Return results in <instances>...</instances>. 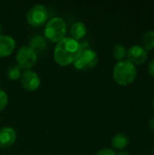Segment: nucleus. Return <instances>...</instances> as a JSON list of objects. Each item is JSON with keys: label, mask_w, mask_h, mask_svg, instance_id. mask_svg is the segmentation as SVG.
<instances>
[{"label": "nucleus", "mask_w": 154, "mask_h": 155, "mask_svg": "<svg viewBox=\"0 0 154 155\" xmlns=\"http://www.w3.org/2000/svg\"><path fill=\"white\" fill-rule=\"evenodd\" d=\"M98 63V54L92 48L82 50L81 54L74 61V65L78 70H88L94 67Z\"/></svg>", "instance_id": "4"}, {"label": "nucleus", "mask_w": 154, "mask_h": 155, "mask_svg": "<svg viewBox=\"0 0 154 155\" xmlns=\"http://www.w3.org/2000/svg\"><path fill=\"white\" fill-rule=\"evenodd\" d=\"M48 16V12L44 5L36 4L33 5L27 12L26 19L29 25L33 26H40L44 25Z\"/></svg>", "instance_id": "6"}, {"label": "nucleus", "mask_w": 154, "mask_h": 155, "mask_svg": "<svg viewBox=\"0 0 154 155\" xmlns=\"http://www.w3.org/2000/svg\"><path fill=\"white\" fill-rule=\"evenodd\" d=\"M20 82L23 87L28 91L36 90L41 84V80L38 74L31 69L25 70V72L22 73L20 77Z\"/></svg>", "instance_id": "7"}, {"label": "nucleus", "mask_w": 154, "mask_h": 155, "mask_svg": "<svg viewBox=\"0 0 154 155\" xmlns=\"http://www.w3.org/2000/svg\"><path fill=\"white\" fill-rule=\"evenodd\" d=\"M127 54V50L122 44H117L113 48V56L117 61H123Z\"/></svg>", "instance_id": "14"}, {"label": "nucleus", "mask_w": 154, "mask_h": 155, "mask_svg": "<svg viewBox=\"0 0 154 155\" xmlns=\"http://www.w3.org/2000/svg\"><path fill=\"white\" fill-rule=\"evenodd\" d=\"M128 143H129L128 137L123 134H117L112 139L113 147H114L115 149H118V150L124 149L127 146Z\"/></svg>", "instance_id": "13"}, {"label": "nucleus", "mask_w": 154, "mask_h": 155, "mask_svg": "<svg viewBox=\"0 0 154 155\" xmlns=\"http://www.w3.org/2000/svg\"><path fill=\"white\" fill-rule=\"evenodd\" d=\"M152 105H153V108H154V100H153V104H152Z\"/></svg>", "instance_id": "24"}, {"label": "nucleus", "mask_w": 154, "mask_h": 155, "mask_svg": "<svg viewBox=\"0 0 154 155\" xmlns=\"http://www.w3.org/2000/svg\"><path fill=\"white\" fill-rule=\"evenodd\" d=\"M29 47H31L36 54L42 53L47 48V42L41 35H34L29 39Z\"/></svg>", "instance_id": "11"}, {"label": "nucleus", "mask_w": 154, "mask_h": 155, "mask_svg": "<svg viewBox=\"0 0 154 155\" xmlns=\"http://www.w3.org/2000/svg\"><path fill=\"white\" fill-rule=\"evenodd\" d=\"M15 48V40L8 35H0V57L11 54Z\"/></svg>", "instance_id": "10"}, {"label": "nucleus", "mask_w": 154, "mask_h": 155, "mask_svg": "<svg viewBox=\"0 0 154 155\" xmlns=\"http://www.w3.org/2000/svg\"><path fill=\"white\" fill-rule=\"evenodd\" d=\"M149 127H150V129L154 132V117H152L150 121H149Z\"/></svg>", "instance_id": "21"}, {"label": "nucleus", "mask_w": 154, "mask_h": 155, "mask_svg": "<svg viewBox=\"0 0 154 155\" xmlns=\"http://www.w3.org/2000/svg\"><path fill=\"white\" fill-rule=\"evenodd\" d=\"M8 103V95L7 94L0 89V111H2L7 104Z\"/></svg>", "instance_id": "17"}, {"label": "nucleus", "mask_w": 154, "mask_h": 155, "mask_svg": "<svg viewBox=\"0 0 154 155\" xmlns=\"http://www.w3.org/2000/svg\"><path fill=\"white\" fill-rule=\"evenodd\" d=\"M79 44H80V46H81L82 50L89 48V42L87 40H81V42H79Z\"/></svg>", "instance_id": "19"}, {"label": "nucleus", "mask_w": 154, "mask_h": 155, "mask_svg": "<svg viewBox=\"0 0 154 155\" xmlns=\"http://www.w3.org/2000/svg\"><path fill=\"white\" fill-rule=\"evenodd\" d=\"M16 140V133L14 128L5 126L0 129V146L3 148L11 147Z\"/></svg>", "instance_id": "9"}, {"label": "nucleus", "mask_w": 154, "mask_h": 155, "mask_svg": "<svg viewBox=\"0 0 154 155\" xmlns=\"http://www.w3.org/2000/svg\"><path fill=\"white\" fill-rule=\"evenodd\" d=\"M148 70H149V73L154 76V60H152L151 63H150V64H149V66H148Z\"/></svg>", "instance_id": "20"}, {"label": "nucleus", "mask_w": 154, "mask_h": 155, "mask_svg": "<svg viewBox=\"0 0 154 155\" xmlns=\"http://www.w3.org/2000/svg\"><path fill=\"white\" fill-rule=\"evenodd\" d=\"M17 65L21 68L29 70L37 61V54L28 45L22 46L18 49L15 54Z\"/></svg>", "instance_id": "5"}, {"label": "nucleus", "mask_w": 154, "mask_h": 155, "mask_svg": "<svg viewBox=\"0 0 154 155\" xmlns=\"http://www.w3.org/2000/svg\"><path fill=\"white\" fill-rule=\"evenodd\" d=\"M21 67L18 66L17 64L15 65H11L8 69H7V76L9 79L11 80H17L21 77L22 74V71H21Z\"/></svg>", "instance_id": "16"}, {"label": "nucleus", "mask_w": 154, "mask_h": 155, "mask_svg": "<svg viewBox=\"0 0 154 155\" xmlns=\"http://www.w3.org/2000/svg\"><path fill=\"white\" fill-rule=\"evenodd\" d=\"M113 75L117 84L126 86L134 82L137 76V68L128 60H123L114 65Z\"/></svg>", "instance_id": "2"}, {"label": "nucleus", "mask_w": 154, "mask_h": 155, "mask_svg": "<svg viewBox=\"0 0 154 155\" xmlns=\"http://www.w3.org/2000/svg\"><path fill=\"white\" fill-rule=\"evenodd\" d=\"M95 155H116V153L111 149L104 148V149H102V150L98 151Z\"/></svg>", "instance_id": "18"}, {"label": "nucleus", "mask_w": 154, "mask_h": 155, "mask_svg": "<svg viewBox=\"0 0 154 155\" xmlns=\"http://www.w3.org/2000/svg\"><path fill=\"white\" fill-rule=\"evenodd\" d=\"M128 61L134 65L142 64L146 62L148 58L147 51L141 45H133L127 51Z\"/></svg>", "instance_id": "8"}, {"label": "nucleus", "mask_w": 154, "mask_h": 155, "mask_svg": "<svg viewBox=\"0 0 154 155\" xmlns=\"http://www.w3.org/2000/svg\"><path fill=\"white\" fill-rule=\"evenodd\" d=\"M1 33H2V25L0 24V35H1Z\"/></svg>", "instance_id": "23"}, {"label": "nucleus", "mask_w": 154, "mask_h": 155, "mask_svg": "<svg viewBox=\"0 0 154 155\" xmlns=\"http://www.w3.org/2000/svg\"><path fill=\"white\" fill-rule=\"evenodd\" d=\"M82 52V48L78 41L72 37L65 36L59 41L54 50V60L60 65H68L74 64Z\"/></svg>", "instance_id": "1"}, {"label": "nucleus", "mask_w": 154, "mask_h": 155, "mask_svg": "<svg viewBox=\"0 0 154 155\" xmlns=\"http://www.w3.org/2000/svg\"><path fill=\"white\" fill-rule=\"evenodd\" d=\"M143 45L146 51L154 49V31H149L144 34L143 37Z\"/></svg>", "instance_id": "15"}, {"label": "nucleus", "mask_w": 154, "mask_h": 155, "mask_svg": "<svg viewBox=\"0 0 154 155\" xmlns=\"http://www.w3.org/2000/svg\"><path fill=\"white\" fill-rule=\"evenodd\" d=\"M71 37L76 41L78 40H82L84 38V36H85V35L87 34V27L86 25L83 22H75L74 24L72 25L71 26Z\"/></svg>", "instance_id": "12"}, {"label": "nucleus", "mask_w": 154, "mask_h": 155, "mask_svg": "<svg viewBox=\"0 0 154 155\" xmlns=\"http://www.w3.org/2000/svg\"><path fill=\"white\" fill-rule=\"evenodd\" d=\"M116 155H131L128 152H121V153H119L118 154Z\"/></svg>", "instance_id": "22"}, {"label": "nucleus", "mask_w": 154, "mask_h": 155, "mask_svg": "<svg viewBox=\"0 0 154 155\" xmlns=\"http://www.w3.org/2000/svg\"><path fill=\"white\" fill-rule=\"evenodd\" d=\"M66 28L65 21L62 17L54 16L46 23L44 30V36L52 42L58 43L65 37Z\"/></svg>", "instance_id": "3"}]
</instances>
